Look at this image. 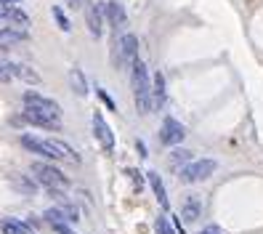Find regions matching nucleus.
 <instances>
[{
    "mask_svg": "<svg viewBox=\"0 0 263 234\" xmlns=\"http://www.w3.org/2000/svg\"><path fill=\"white\" fill-rule=\"evenodd\" d=\"M130 83H133V96H136V106L138 115H149L154 109L152 101V85H149V69L141 59H136L130 64Z\"/></svg>",
    "mask_w": 263,
    "mask_h": 234,
    "instance_id": "1",
    "label": "nucleus"
},
{
    "mask_svg": "<svg viewBox=\"0 0 263 234\" xmlns=\"http://www.w3.org/2000/svg\"><path fill=\"white\" fill-rule=\"evenodd\" d=\"M32 173L37 178V184H43L45 189H59L64 192L69 186V178L61 173L56 165H48V163H32Z\"/></svg>",
    "mask_w": 263,
    "mask_h": 234,
    "instance_id": "2",
    "label": "nucleus"
},
{
    "mask_svg": "<svg viewBox=\"0 0 263 234\" xmlns=\"http://www.w3.org/2000/svg\"><path fill=\"white\" fill-rule=\"evenodd\" d=\"M112 59H115V67L117 69H125L128 64H133V61L138 59V38L136 35H122L115 43Z\"/></svg>",
    "mask_w": 263,
    "mask_h": 234,
    "instance_id": "3",
    "label": "nucleus"
},
{
    "mask_svg": "<svg viewBox=\"0 0 263 234\" xmlns=\"http://www.w3.org/2000/svg\"><path fill=\"white\" fill-rule=\"evenodd\" d=\"M215 168H218V163H215V160H194V163L181 168V181L183 184L205 181V178H210L215 173Z\"/></svg>",
    "mask_w": 263,
    "mask_h": 234,
    "instance_id": "4",
    "label": "nucleus"
},
{
    "mask_svg": "<svg viewBox=\"0 0 263 234\" xmlns=\"http://www.w3.org/2000/svg\"><path fill=\"white\" fill-rule=\"evenodd\" d=\"M22 147H24L27 152L40 154L43 160H61V157H59V152H56L53 144H51V138H35V136L24 133V136H22Z\"/></svg>",
    "mask_w": 263,
    "mask_h": 234,
    "instance_id": "5",
    "label": "nucleus"
},
{
    "mask_svg": "<svg viewBox=\"0 0 263 234\" xmlns=\"http://www.w3.org/2000/svg\"><path fill=\"white\" fill-rule=\"evenodd\" d=\"M13 120H22V122H29V125H37V128H51V131H59L61 128V122H59V117H53V115H45V112H40V109H32V106H27L24 112L19 115V117H13Z\"/></svg>",
    "mask_w": 263,
    "mask_h": 234,
    "instance_id": "6",
    "label": "nucleus"
},
{
    "mask_svg": "<svg viewBox=\"0 0 263 234\" xmlns=\"http://www.w3.org/2000/svg\"><path fill=\"white\" fill-rule=\"evenodd\" d=\"M24 104L32 106V109H40V112H45V115H53V117L61 115L59 104L53 99H48V96H43V93H37V91H27L24 93Z\"/></svg>",
    "mask_w": 263,
    "mask_h": 234,
    "instance_id": "7",
    "label": "nucleus"
},
{
    "mask_svg": "<svg viewBox=\"0 0 263 234\" xmlns=\"http://www.w3.org/2000/svg\"><path fill=\"white\" fill-rule=\"evenodd\" d=\"M183 136H186V131H183L181 122L173 120V117H165L162 131H160V141H162L165 147H176V144L183 141Z\"/></svg>",
    "mask_w": 263,
    "mask_h": 234,
    "instance_id": "8",
    "label": "nucleus"
},
{
    "mask_svg": "<svg viewBox=\"0 0 263 234\" xmlns=\"http://www.w3.org/2000/svg\"><path fill=\"white\" fill-rule=\"evenodd\" d=\"M93 133H96V138H99V144H101L104 152L115 149V133H112L109 125H106V120H104L101 112H93Z\"/></svg>",
    "mask_w": 263,
    "mask_h": 234,
    "instance_id": "9",
    "label": "nucleus"
},
{
    "mask_svg": "<svg viewBox=\"0 0 263 234\" xmlns=\"http://www.w3.org/2000/svg\"><path fill=\"white\" fill-rule=\"evenodd\" d=\"M6 69L11 72V77H16V80L22 83H29V85H40V75L32 69V67H27V64H19V61H6Z\"/></svg>",
    "mask_w": 263,
    "mask_h": 234,
    "instance_id": "10",
    "label": "nucleus"
},
{
    "mask_svg": "<svg viewBox=\"0 0 263 234\" xmlns=\"http://www.w3.org/2000/svg\"><path fill=\"white\" fill-rule=\"evenodd\" d=\"M85 22H88L90 35L101 38V32H104V6L101 3H90L88 11H85Z\"/></svg>",
    "mask_w": 263,
    "mask_h": 234,
    "instance_id": "11",
    "label": "nucleus"
},
{
    "mask_svg": "<svg viewBox=\"0 0 263 234\" xmlns=\"http://www.w3.org/2000/svg\"><path fill=\"white\" fill-rule=\"evenodd\" d=\"M104 16H106V22L112 24L115 32L128 24V13H125V8H122V6L117 3V0H109V3L104 6Z\"/></svg>",
    "mask_w": 263,
    "mask_h": 234,
    "instance_id": "12",
    "label": "nucleus"
},
{
    "mask_svg": "<svg viewBox=\"0 0 263 234\" xmlns=\"http://www.w3.org/2000/svg\"><path fill=\"white\" fill-rule=\"evenodd\" d=\"M0 231L3 234H35L32 224L22 218H0Z\"/></svg>",
    "mask_w": 263,
    "mask_h": 234,
    "instance_id": "13",
    "label": "nucleus"
},
{
    "mask_svg": "<svg viewBox=\"0 0 263 234\" xmlns=\"http://www.w3.org/2000/svg\"><path fill=\"white\" fill-rule=\"evenodd\" d=\"M181 215H183V221H186V224L197 221V218L202 215V202H199L197 197H186V200H183V205H181Z\"/></svg>",
    "mask_w": 263,
    "mask_h": 234,
    "instance_id": "14",
    "label": "nucleus"
},
{
    "mask_svg": "<svg viewBox=\"0 0 263 234\" xmlns=\"http://www.w3.org/2000/svg\"><path fill=\"white\" fill-rule=\"evenodd\" d=\"M27 38L24 29H16V27H0V48H8V45H16Z\"/></svg>",
    "mask_w": 263,
    "mask_h": 234,
    "instance_id": "15",
    "label": "nucleus"
},
{
    "mask_svg": "<svg viewBox=\"0 0 263 234\" xmlns=\"http://www.w3.org/2000/svg\"><path fill=\"white\" fill-rule=\"evenodd\" d=\"M146 178H149V186H152V192H154V197H157V202L162 208H167L170 202H167V194H165V184H162V178L154 173V170H149L146 173Z\"/></svg>",
    "mask_w": 263,
    "mask_h": 234,
    "instance_id": "16",
    "label": "nucleus"
},
{
    "mask_svg": "<svg viewBox=\"0 0 263 234\" xmlns=\"http://www.w3.org/2000/svg\"><path fill=\"white\" fill-rule=\"evenodd\" d=\"M152 101L154 106H165V77L162 72H154V80H152Z\"/></svg>",
    "mask_w": 263,
    "mask_h": 234,
    "instance_id": "17",
    "label": "nucleus"
},
{
    "mask_svg": "<svg viewBox=\"0 0 263 234\" xmlns=\"http://www.w3.org/2000/svg\"><path fill=\"white\" fill-rule=\"evenodd\" d=\"M69 85H72V91L77 93V96H88V80H85L83 69H77V67L69 69Z\"/></svg>",
    "mask_w": 263,
    "mask_h": 234,
    "instance_id": "18",
    "label": "nucleus"
},
{
    "mask_svg": "<svg viewBox=\"0 0 263 234\" xmlns=\"http://www.w3.org/2000/svg\"><path fill=\"white\" fill-rule=\"evenodd\" d=\"M0 13H3V19H11V22H16L22 24V29L29 24V16H27V11H22L19 6H6V8H0Z\"/></svg>",
    "mask_w": 263,
    "mask_h": 234,
    "instance_id": "19",
    "label": "nucleus"
},
{
    "mask_svg": "<svg viewBox=\"0 0 263 234\" xmlns=\"http://www.w3.org/2000/svg\"><path fill=\"white\" fill-rule=\"evenodd\" d=\"M51 144H53V149L59 152V157L61 160H69V163H80V154H77L69 144H64V141H59V138H51Z\"/></svg>",
    "mask_w": 263,
    "mask_h": 234,
    "instance_id": "20",
    "label": "nucleus"
},
{
    "mask_svg": "<svg viewBox=\"0 0 263 234\" xmlns=\"http://www.w3.org/2000/svg\"><path fill=\"white\" fill-rule=\"evenodd\" d=\"M8 181H11V186L16 192H24V194H35V184L29 181L27 176H19V173H11L8 176Z\"/></svg>",
    "mask_w": 263,
    "mask_h": 234,
    "instance_id": "21",
    "label": "nucleus"
},
{
    "mask_svg": "<svg viewBox=\"0 0 263 234\" xmlns=\"http://www.w3.org/2000/svg\"><path fill=\"white\" fill-rule=\"evenodd\" d=\"M192 160V152L189 149H176L173 154H170V168H178L183 163H189Z\"/></svg>",
    "mask_w": 263,
    "mask_h": 234,
    "instance_id": "22",
    "label": "nucleus"
},
{
    "mask_svg": "<svg viewBox=\"0 0 263 234\" xmlns=\"http://www.w3.org/2000/svg\"><path fill=\"white\" fill-rule=\"evenodd\" d=\"M53 19H56V24H59V29H64V32H69L72 29V24H69V19H67V13L61 11L59 6L53 8Z\"/></svg>",
    "mask_w": 263,
    "mask_h": 234,
    "instance_id": "23",
    "label": "nucleus"
},
{
    "mask_svg": "<svg viewBox=\"0 0 263 234\" xmlns=\"http://www.w3.org/2000/svg\"><path fill=\"white\" fill-rule=\"evenodd\" d=\"M157 234H176V231H173V226H170V221H167L165 215H160V218H157Z\"/></svg>",
    "mask_w": 263,
    "mask_h": 234,
    "instance_id": "24",
    "label": "nucleus"
},
{
    "mask_svg": "<svg viewBox=\"0 0 263 234\" xmlns=\"http://www.w3.org/2000/svg\"><path fill=\"white\" fill-rule=\"evenodd\" d=\"M125 173H128V176H130V181H133V189H136V192H141V189H144V181H141V176H138V170L128 168Z\"/></svg>",
    "mask_w": 263,
    "mask_h": 234,
    "instance_id": "25",
    "label": "nucleus"
},
{
    "mask_svg": "<svg viewBox=\"0 0 263 234\" xmlns=\"http://www.w3.org/2000/svg\"><path fill=\"white\" fill-rule=\"evenodd\" d=\"M99 99H101V101L106 104V109H112V112H117V104L112 101V96H109V93H106V91H101V88H99Z\"/></svg>",
    "mask_w": 263,
    "mask_h": 234,
    "instance_id": "26",
    "label": "nucleus"
},
{
    "mask_svg": "<svg viewBox=\"0 0 263 234\" xmlns=\"http://www.w3.org/2000/svg\"><path fill=\"white\" fill-rule=\"evenodd\" d=\"M8 80H13V77H11V72L6 69V61H0V83H8Z\"/></svg>",
    "mask_w": 263,
    "mask_h": 234,
    "instance_id": "27",
    "label": "nucleus"
},
{
    "mask_svg": "<svg viewBox=\"0 0 263 234\" xmlns=\"http://www.w3.org/2000/svg\"><path fill=\"white\" fill-rule=\"evenodd\" d=\"M199 234H223V231H221V226H205Z\"/></svg>",
    "mask_w": 263,
    "mask_h": 234,
    "instance_id": "28",
    "label": "nucleus"
},
{
    "mask_svg": "<svg viewBox=\"0 0 263 234\" xmlns=\"http://www.w3.org/2000/svg\"><path fill=\"white\" fill-rule=\"evenodd\" d=\"M22 0H0V8H6V6H19Z\"/></svg>",
    "mask_w": 263,
    "mask_h": 234,
    "instance_id": "29",
    "label": "nucleus"
},
{
    "mask_svg": "<svg viewBox=\"0 0 263 234\" xmlns=\"http://www.w3.org/2000/svg\"><path fill=\"white\" fill-rule=\"evenodd\" d=\"M136 149H138V154H141V157H146V147H144V141H138Z\"/></svg>",
    "mask_w": 263,
    "mask_h": 234,
    "instance_id": "30",
    "label": "nucleus"
},
{
    "mask_svg": "<svg viewBox=\"0 0 263 234\" xmlns=\"http://www.w3.org/2000/svg\"><path fill=\"white\" fill-rule=\"evenodd\" d=\"M83 3V0H72V6H80Z\"/></svg>",
    "mask_w": 263,
    "mask_h": 234,
    "instance_id": "31",
    "label": "nucleus"
},
{
    "mask_svg": "<svg viewBox=\"0 0 263 234\" xmlns=\"http://www.w3.org/2000/svg\"><path fill=\"white\" fill-rule=\"evenodd\" d=\"M0 22H3V13H0Z\"/></svg>",
    "mask_w": 263,
    "mask_h": 234,
    "instance_id": "32",
    "label": "nucleus"
}]
</instances>
